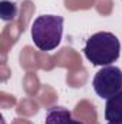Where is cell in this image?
Masks as SVG:
<instances>
[{
  "mask_svg": "<svg viewBox=\"0 0 122 124\" xmlns=\"http://www.w3.org/2000/svg\"><path fill=\"white\" fill-rule=\"evenodd\" d=\"M83 54L95 66H108L118 61L121 55V42L111 32H98L88 38Z\"/></svg>",
  "mask_w": 122,
  "mask_h": 124,
  "instance_id": "1",
  "label": "cell"
},
{
  "mask_svg": "<svg viewBox=\"0 0 122 124\" xmlns=\"http://www.w3.org/2000/svg\"><path fill=\"white\" fill-rule=\"evenodd\" d=\"M63 35V17L59 15H42L32 23V40L43 52L59 46Z\"/></svg>",
  "mask_w": 122,
  "mask_h": 124,
  "instance_id": "2",
  "label": "cell"
},
{
  "mask_svg": "<svg viewBox=\"0 0 122 124\" xmlns=\"http://www.w3.org/2000/svg\"><path fill=\"white\" fill-rule=\"evenodd\" d=\"M93 90L98 97H101L102 100H108L114 95L122 91V71L121 68L114 66V65H108V66H102V69H99L92 81Z\"/></svg>",
  "mask_w": 122,
  "mask_h": 124,
  "instance_id": "3",
  "label": "cell"
},
{
  "mask_svg": "<svg viewBox=\"0 0 122 124\" xmlns=\"http://www.w3.org/2000/svg\"><path fill=\"white\" fill-rule=\"evenodd\" d=\"M45 124H83L81 120H75L72 113L62 105H53L47 108Z\"/></svg>",
  "mask_w": 122,
  "mask_h": 124,
  "instance_id": "4",
  "label": "cell"
},
{
  "mask_svg": "<svg viewBox=\"0 0 122 124\" xmlns=\"http://www.w3.org/2000/svg\"><path fill=\"white\" fill-rule=\"evenodd\" d=\"M105 120L108 123H122V91L106 100Z\"/></svg>",
  "mask_w": 122,
  "mask_h": 124,
  "instance_id": "5",
  "label": "cell"
},
{
  "mask_svg": "<svg viewBox=\"0 0 122 124\" xmlns=\"http://www.w3.org/2000/svg\"><path fill=\"white\" fill-rule=\"evenodd\" d=\"M17 16V4L10 0L0 1V17L4 22H10Z\"/></svg>",
  "mask_w": 122,
  "mask_h": 124,
  "instance_id": "6",
  "label": "cell"
},
{
  "mask_svg": "<svg viewBox=\"0 0 122 124\" xmlns=\"http://www.w3.org/2000/svg\"><path fill=\"white\" fill-rule=\"evenodd\" d=\"M106 124H122V123H106Z\"/></svg>",
  "mask_w": 122,
  "mask_h": 124,
  "instance_id": "7",
  "label": "cell"
}]
</instances>
